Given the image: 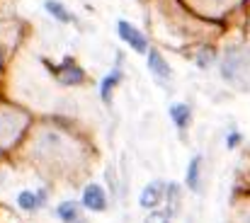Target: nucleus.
<instances>
[{
  "instance_id": "1",
  "label": "nucleus",
  "mask_w": 250,
  "mask_h": 223,
  "mask_svg": "<svg viewBox=\"0 0 250 223\" xmlns=\"http://www.w3.org/2000/svg\"><path fill=\"white\" fill-rule=\"evenodd\" d=\"M117 32H119V39H122L124 44H129L136 54H146V51H148L146 37H144L134 24H129L126 20H119V22H117Z\"/></svg>"
},
{
  "instance_id": "2",
  "label": "nucleus",
  "mask_w": 250,
  "mask_h": 223,
  "mask_svg": "<svg viewBox=\"0 0 250 223\" xmlns=\"http://www.w3.org/2000/svg\"><path fill=\"white\" fill-rule=\"evenodd\" d=\"M166 182H161V180H156V182H151V184H146V189L141 192V206L144 209H156L163 199H166Z\"/></svg>"
},
{
  "instance_id": "3",
  "label": "nucleus",
  "mask_w": 250,
  "mask_h": 223,
  "mask_svg": "<svg viewBox=\"0 0 250 223\" xmlns=\"http://www.w3.org/2000/svg\"><path fill=\"white\" fill-rule=\"evenodd\" d=\"M83 204L90 211H104L107 209V194L100 184H87L83 192Z\"/></svg>"
},
{
  "instance_id": "4",
  "label": "nucleus",
  "mask_w": 250,
  "mask_h": 223,
  "mask_svg": "<svg viewBox=\"0 0 250 223\" xmlns=\"http://www.w3.org/2000/svg\"><path fill=\"white\" fill-rule=\"evenodd\" d=\"M44 202H46V192H20V197H17V204L24 211H34Z\"/></svg>"
},
{
  "instance_id": "5",
  "label": "nucleus",
  "mask_w": 250,
  "mask_h": 223,
  "mask_svg": "<svg viewBox=\"0 0 250 223\" xmlns=\"http://www.w3.org/2000/svg\"><path fill=\"white\" fill-rule=\"evenodd\" d=\"M148 68L153 71V75H158L161 80L170 78V66L163 59V54H158V51H148Z\"/></svg>"
},
{
  "instance_id": "6",
  "label": "nucleus",
  "mask_w": 250,
  "mask_h": 223,
  "mask_svg": "<svg viewBox=\"0 0 250 223\" xmlns=\"http://www.w3.org/2000/svg\"><path fill=\"white\" fill-rule=\"evenodd\" d=\"M56 78L61 80V82H66V85H76V82H83V71L78 68V66H73L71 61H66V66L63 68H59L56 71Z\"/></svg>"
},
{
  "instance_id": "7",
  "label": "nucleus",
  "mask_w": 250,
  "mask_h": 223,
  "mask_svg": "<svg viewBox=\"0 0 250 223\" xmlns=\"http://www.w3.org/2000/svg\"><path fill=\"white\" fill-rule=\"evenodd\" d=\"M189 117H192V112H189V107L187 104H172L170 107V119L175 122V126L177 129H187V124H189Z\"/></svg>"
},
{
  "instance_id": "8",
  "label": "nucleus",
  "mask_w": 250,
  "mask_h": 223,
  "mask_svg": "<svg viewBox=\"0 0 250 223\" xmlns=\"http://www.w3.org/2000/svg\"><path fill=\"white\" fill-rule=\"evenodd\" d=\"M56 216H59L63 223H76L78 221V216H81V209H78L76 202H63V204H59Z\"/></svg>"
},
{
  "instance_id": "9",
  "label": "nucleus",
  "mask_w": 250,
  "mask_h": 223,
  "mask_svg": "<svg viewBox=\"0 0 250 223\" xmlns=\"http://www.w3.org/2000/svg\"><path fill=\"white\" fill-rule=\"evenodd\" d=\"M46 10H49V15H51V17H56V20H59V22H63V24L76 22V20H73V15H71L61 2H56V0H46Z\"/></svg>"
},
{
  "instance_id": "10",
  "label": "nucleus",
  "mask_w": 250,
  "mask_h": 223,
  "mask_svg": "<svg viewBox=\"0 0 250 223\" xmlns=\"http://www.w3.org/2000/svg\"><path fill=\"white\" fill-rule=\"evenodd\" d=\"M119 80H122V73H119V71H112V73L102 80V87H100V92H102V100H104L107 104L112 102V90L119 85Z\"/></svg>"
},
{
  "instance_id": "11",
  "label": "nucleus",
  "mask_w": 250,
  "mask_h": 223,
  "mask_svg": "<svg viewBox=\"0 0 250 223\" xmlns=\"http://www.w3.org/2000/svg\"><path fill=\"white\" fill-rule=\"evenodd\" d=\"M199 167H202V155H194L187 170V187L189 189H199Z\"/></svg>"
},
{
  "instance_id": "12",
  "label": "nucleus",
  "mask_w": 250,
  "mask_h": 223,
  "mask_svg": "<svg viewBox=\"0 0 250 223\" xmlns=\"http://www.w3.org/2000/svg\"><path fill=\"white\" fill-rule=\"evenodd\" d=\"M146 223H170V214H163V211H151V216L146 219Z\"/></svg>"
},
{
  "instance_id": "13",
  "label": "nucleus",
  "mask_w": 250,
  "mask_h": 223,
  "mask_svg": "<svg viewBox=\"0 0 250 223\" xmlns=\"http://www.w3.org/2000/svg\"><path fill=\"white\" fill-rule=\"evenodd\" d=\"M238 141H241V136H238V134H233V136H229V146H236Z\"/></svg>"
}]
</instances>
